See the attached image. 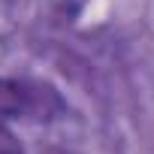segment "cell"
I'll return each instance as SVG.
<instances>
[{
	"label": "cell",
	"instance_id": "obj_1",
	"mask_svg": "<svg viewBox=\"0 0 154 154\" xmlns=\"http://www.w3.org/2000/svg\"><path fill=\"white\" fill-rule=\"evenodd\" d=\"M66 115L63 97L33 79H12L0 75V121H54Z\"/></svg>",
	"mask_w": 154,
	"mask_h": 154
},
{
	"label": "cell",
	"instance_id": "obj_2",
	"mask_svg": "<svg viewBox=\"0 0 154 154\" xmlns=\"http://www.w3.org/2000/svg\"><path fill=\"white\" fill-rule=\"evenodd\" d=\"M0 154H24V148H21L18 136L9 130V124H6V121H0Z\"/></svg>",
	"mask_w": 154,
	"mask_h": 154
}]
</instances>
